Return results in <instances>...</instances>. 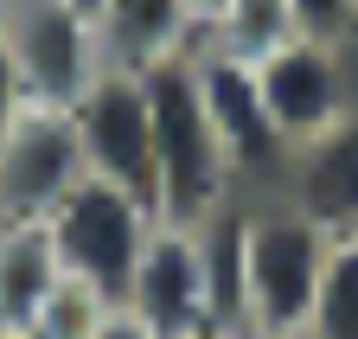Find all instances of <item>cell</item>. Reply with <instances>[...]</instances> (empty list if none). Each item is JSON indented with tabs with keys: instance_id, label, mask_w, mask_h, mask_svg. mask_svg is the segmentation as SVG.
<instances>
[{
	"instance_id": "1",
	"label": "cell",
	"mask_w": 358,
	"mask_h": 339,
	"mask_svg": "<svg viewBox=\"0 0 358 339\" xmlns=\"http://www.w3.org/2000/svg\"><path fill=\"white\" fill-rule=\"evenodd\" d=\"M141 83H148V115H154V211L173 224H205L217 205H231L243 192H237L224 141L199 103L192 52L141 71Z\"/></svg>"
},
{
	"instance_id": "2",
	"label": "cell",
	"mask_w": 358,
	"mask_h": 339,
	"mask_svg": "<svg viewBox=\"0 0 358 339\" xmlns=\"http://www.w3.org/2000/svg\"><path fill=\"white\" fill-rule=\"evenodd\" d=\"M327 243H333V231H320L282 192H243L250 339H301L307 333L313 294H320V269H327Z\"/></svg>"
},
{
	"instance_id": "3",
	"label": "cell",
	"mask_w": 358,
	"mask_h": 339,
	"mask_svg": "<svg viewBox=\"0 0 358 339\" xmlns=\"http://www.w3.org/2000/svg\"><path fill=\"white\" fill-rule=\"evenodd\" d=\"M160 224V211L141 205L134 192L109 186V180H77L52 211H45V237L58 250V269L71 282H83L90 294H103L109 308L128 301V282H134V263Z\"/></svg>"
},
{
	"instance_id": "4",
	"label": "cell",
	"mask_w": 358,
	"mask_h": 339,
	"mask_svg": "<svg viewBox=\"0 0 358 339\" xmlns=\"http://www.w3.org/2000/svg\"><path fill=\"white\" fill-rule=\"evenodd\" d=\"M0 45L13 52L26 96L45 103V109H71L109 71L103 45H96V20L77 13L71 0H13Z\"/></svg>"
},
{
	"instance_id": "5",
	"label": "cell",
	"mask_w": 358,
	"mask_h": 339,
	"mask_svg": "<svg viewBox=\"0 0 358 339\" xmlns=\"http://www.w3.org/2000/svg\"><path fill=\"white\" fill-rule=\"evenodd\" d=\"M83 173L109 180L154 205V115H148V83L134 71H103L90 90L71 103Z\"/></svg>"
},
{
	"instance_id": "6",
	"label": "cell",
	"mask_w": 358,
	"mask_h": 339,
	"mask_svg": "<svg viewBox=\"0 0 358 339\" xmlns=\"http://www.w3.org/2000/svg\"><path fill=\"white\" fill-rule=\"evenodd\" d=\"M256 90H262V109L275 122L282 147L320 135L327 122H339L358 90H352V52L345 45H327V38H288L268 58H256Z\"/></svg>"
},
{
	"instance_id": "7",
	"label": "cell",
	"mask_w": 358,
	"mask_h": 339,
	"mask_svg": "<svg viewBox=\"0 0 358 339\" xmlns=\"http://www.w3.org/2000/svg\"><path fill=\"white\" fill-rule=\"evenodd\" d=\"M192 83H199V103L211 115L217 141H224V160H231V173H237V192H268L288 147H282L275 122H268V109H262L256 64L199 45L192 52Z\"/></svg>"
},
{
	"instance_id": "8",
	"label": "cell",
	"mask_w": 358,
	"mask_h": 339,
	"mask_svg": "<svg viewBox=\"0 0 358 339\" xmlns=\"http://www.w3.org/2000/svg\"><path fill=\"white\" fill-rule=\"evenodd\" d=\"M83 180V147L71 109L26 103L0 135V218H45Z\"/></svg>"
},
{
	"instance_id": "9",
	"label": "cell",
	"mask_w": 358,
	"mask_h": 339,
	"mask_svg": "<svg viewBox=\"0 0 358 339\" xmlns=\"http://www.w3.org/2000/svg\"><path fill=\"white\" fill-rule=\"evenodd\" d=\"M141 326H154L160 339H205L211 333V294H205V257H199V231L160 218L141 263H134L128 301H122Z\"/></svg>"
},
{
	"instance_id": "10",
	"label": "cell",
	"mask_w": 358,
	"mask_h": 339,
	"mask_svg": "<svg viewBox=\"0 0 358 339\" xmlns=\"http://www.w3.org/2000/svg\"><path fill=\"white\" fill-rule=\"evenodd\" d=\"M268 192H282L294 211H307L320 231L345 237L358 231V103L282 154V173Z\"/></svg>"
},
{
	"instance_id": "11",
	"label": "cell",
	"mask_w": 358,
	"mask_h": 339,
	"mask_svg": "<svg viewBox=\"0 0 358 339\" xmlns=\"http://www.w3.org/2000/svg\"><path fill=\"white\" fill-rule=\"evenodd\" d=\"M96 45H103L109 71H134L141 77L154 64H173V58L199 52V32H192L186 0H103Z\"/></svg>"
},
{
	"instance_id": "12",
	"label": "cell",
	"mask_w": 358,
	"mask_h": 339,
	"mask_svg": "<svg viewBox=\"0 0 358 339\" xmlns=\"http://www.w3.org/2000/svg\"><path fill=\"white\" fill-rule=\"evenodd\" d=\"M64 282L45 218H0V333H26L45 294Z\"/></svg>"
},
{
	"instance_id": "13",
	"label": "cell",
	"mask_w": 358,
	"mask_h": 339,
	"mask_svg": "<svg viewBox=\"0 0 358 339\" xmlns=\"http://www.w3.org/2000/svg\"><path fill=\"white\" fill-rule=\"evenodd\" d=\"M288 38H294V13H288V0H231V7L217 13V26L199 38V45H211V52H224V58L256 64V58H268L275 45H288Z\"/></svg>"
},
{
	"instance_id": "14",
	"label": "cell",
	"mask_w": 358,
	"mask_h": 339,
	"mask_svg": "<svg viewBox=\"0 0 358 339\" xmlns=\"http://www.w3.org/2000/svg\"><path fill=\"white\" fill-rule=\"evenodd\" d=\"M301 339H358V231L327 243V269H320V294Z\"/></svg>"
},
{
	"instance_id": "15",
	"label": "cell",
	"mask_w": 358,
	"mask_h": 339,
	"mask_svg": "<svg viewBox=\"0 0 358 339\" xmlns=\"http://www.w3.org/2000/svg\"><path fill=\"white\" fill-rule=\"evenodd\" d=\"M109 314H115V308L103 301V294H90L83 282L64 275L52 294H45V308L32 314L26 333H32V339H96V326H103Z\"/></svg>"
},
{
	"instance_id": "16",
	"label": "cell",
	"mask_w": 358,
	"mask_h": 339,
	"mask_svg": "<svg viewBox=\"0 0 358 339\" xmlns=\"http://www.w3.org/2000/svg\"><path fill=\"white\" fill-rule=\"evenodd\" d=\"M301 38H327V45L358 52V0H288Z\"/></svg>"
},
{
	"instance_id": "17",
	"label": "cell",
	"mask_w": 358,
	"mask_h": 339,
	"mask_svg": "<svg viewBox=\"0 0 358 339\" xmlns=\"http://www.w3.org/2000/svg\"><path fill=\"white\" fill-rule=\"evenodd\" d=\"M32 96H26V83H20V64H13V52L0 45V135L13 129V115L26 109Z\"/></svg>"
},
{
	"instance_id": "18",
	"label": "cell",
	"mask_w": 358,
	"mask_h": 339,
	"mask_svg": "<svg viewBox=\"0 0 358 339\" xmlns=\"http://www.w3.org/2000/svg\"><path fill=\"white\" fill-rule=\"evenodd\" d=\"M96 339H160V333H154V326H141V320H134L128 308H115V314L96 326Z\"/></svg>"
},
{
	"instance_id": "19",
	"label": "cell",
	"mask_w": 358,
	"mask_h": 339,
	"mask_svg": "<svg viewBox=\"0 0 358 339\" xmlns=\"http://www.w3.org/2000/svg\"><path fill=\"white\" fill-rule=\"evenodd\" d=\"M224 7H231V0H186V13H192V32L205 38V32L217 26V13H224Z\"/></svg>"
},
{
	"instance_id": "20",
	"label": "cell",
	"mask_w": 358,
	"mask_h": 339,
	"mask_svg": "<svg viewBox=\"0 0 358 339\" xmlns=\"http://www.w3.org/2000/svg\"><path fill=\"white\" fill-rule=\"evenodd\" d=\"M71 7H77V13H90V20H96V13H103V0H71Z\"/></svg>"
},
{
	"instance_id": "21",
	"label": "cell",
	"mask_w": 358,
	"mask_h": 339,
	"mask_svg": "<svg viewBox=\"0 0 358 339\" xmlns=\"http://www.w3.org/2000/svg\"><path fill=\"white\" fill-rule=\"evenodd\" d=\"M7 13H13V0H0V38H7Z\"/></svg>"
},
{
	"instance_id": "22",
	"label": "cell",
	"mask_w": 358,
	"mask_h": 339,
	"mask_svg": "<svg viewBox=\"0 0 358 339\" xmlns=\"http://www.w3.org/2000/svg\"><path fill=\"white\" fill-rule=\"evenodd\" d=\"M0 339H32V333H0Z\"/></svg>"
},
{
	"instance_id": "23",
	"label": "cell",
	"mask_w": 358,
	"mask_h": 339,
	"mask_svg": "<svg viewBox=\"0 0 358 339\" xmlns=\"http://www.w3.org/2000/svg\"><path fill=\"white\" fill-rule=\"evenodd\" d=\"M205 339H217V333H205Z\"/></svg>"
}]
</instances>
